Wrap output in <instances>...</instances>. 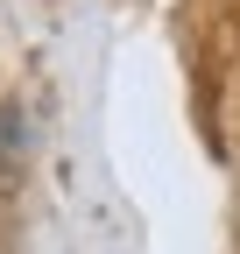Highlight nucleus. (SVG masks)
<instances>
[{
	"instance_id": "obj_1",
	"label": "nucleus",
	"mask_w": 240,
	"mask_h": 254,
	"mask_svg": "<svg viewBox=\"0 0 240 254\" xmlns=\"http://www.w3.org/2000/svg\"><path fill=\"white\" fill-rule=\"evenodd\" d=\"M28 120H21V106H0V205L21 190V170H28Z\"/></svg>"
}]
</instances>
